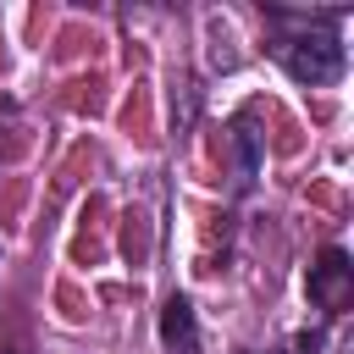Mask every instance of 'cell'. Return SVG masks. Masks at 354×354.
<instances>
[{"label":"cell","mask_w":354,"mask_h":354,"mask_svg":"<svg viewBox=\"0 0 354 354\" xmlns=\"http://www.w3.org/2000/svg\"><path fill=\"white\" fill-rule=\"evenodd\" d=\"M277 61H282V72H288L293 83H310V88L343 77V44H337V33H326V28H304V33L277 39Z\"/></svg>","instance_id":"6da1fadb"},{"label":"cell","mask_w":354,"mask_h":354,"mask_svg":"<svg viewBox=\"0 0 354 354\" xmlns=\"http://www.w3.org/2000/svg\"><path fill=\"white\" fill-rule=\"evenodd\" d=\"M348 277H354L348 254L343 249H321V260L310 266V299L321 310H343L348 304Z\"/></svg>","instance_id":"7a4b0ae2"},{"label":"cell","mask_w":354,"mask_h":354,"mask_svg":"<svg viewBox=\"0 0 354 354\" xmlns=\"http://www.w3.org/2000/svg\"><path fill=\"white\" fill-rule=\"evenodd\" d=\"M160 343L171 354H199V321H194V304L183 293H171L160 310Z\"/></svg>","instance_id":"3957f363"},{"label":"cell","mask_w":354,"mask_h":354,"mask_svg":"<svg viewBox=\"0 0 354 354\" xmlns=\"http://www.w3.org/2000/svg\"><path fill=\"white\" fill-rule=\"evenodd\" d=\"M254 177H260V133H254L249 116H238L232 122V183L249 188Z\"/></svg>","instance_id":"277c9868"},{"label":"cell","mask_w":354,"mask_h":354,"mask_svg":"<svg viewBox=\"0 0 354 354\" xmlns=\"http://www.w3.org/2000/svg\"><path fill=\"white\" fill-rule=\"evenodd\" d=\"M6 354H17V348H6Z\"/></svg>","instance_id":"5b68a950"}]
</instances>
